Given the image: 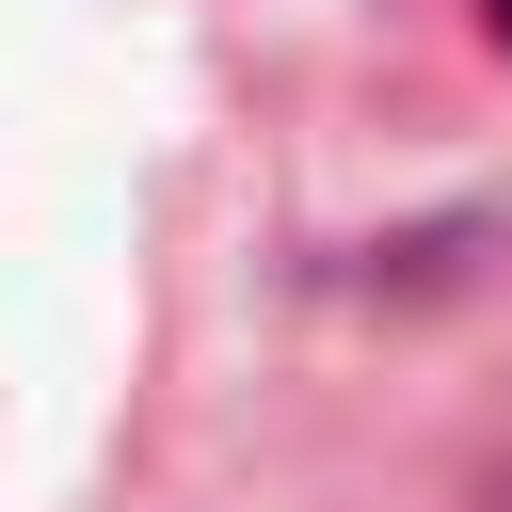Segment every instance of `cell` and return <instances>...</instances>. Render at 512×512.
Masks as SVG:
<instances>
[{"label": "cell", "mask_w": 512, "mask_h": 512, "mask_svg": "<svg viewBox=\"0 0 512 512\" xmlns=\"http://www.w3.org/2000/svg\"><path fill=\"white\" fill-rule=\"evenodd\" d=\"M480 16H496V48H512V0H480Z\"/></svg>", "instance_id": "obj_1"}]
</instances>
